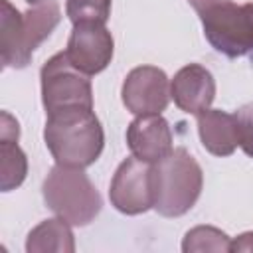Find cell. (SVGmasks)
Returning a JSON list of instances; mask_svg holds the SVG:
<instances>
[{"mask_svg":"<svg viewBox=\"0 0 253 253\" xmlns=\"http://www.w3.org/2000/svg\"><path fill=\"white\" fill-rule=\"evenodd\" d=\"M0 61L2 67H28L36 47L51 36L61 20L57 0H42L20 12L8 0H0Z\"/></svg>","mask_w":253,"mask_h":253,"instance_id":"cell-1","label":"cell"},{"mask_svg":"<svg viewBox=\"0 0 253 253\" xmlns=\"http://www.w3.org/2000/svg\"><path fill=\"white\" fill-rule=\"evenodd\" d=\"M43 140L55 164L87 168L101 156L105 132L93 109H67L47 115Z\"/></svg>","mask_w":253,"mask_h":253,"instance_id":"cell-2","label":"cell"},{"mask_svg":"<svg viewBox=\"0 0 253 253\" xmlns=\"http://www.w3.org/2000/svg\"><path fill=\"white\" fill-rule=\"evenodd\" d=\"M152 210L164 217H180L188 213L204 188V172L198 160L178 146L150 166Z\"/></svg>","mask_w":253,"mask_h":253,"instance_id":"cell-3","label":"cell"},{"mask_svg":"<svg viewBox=\"0 0 253 253\" xmlns=\"http://www.w3.org/2000/svg\"><path fill=\"white\" fill-rule=\"evenodd\" d=\"M198 12L210 45L229 59L253 53V2L188 0Z\"/></svg>","mask_w":253,"mask_h":253,"instance_id":"cell-4","label":"cell"},{"mask_svg":"<svg viewBox=\"0 0 253 253\" xmlns=\"http://www.w3.org/2000/svg\"><path fill=\"white\" fill-rule=\"evenodd\" d=\"M45 206L71 225H89L101 211L103 200L83 168L55 164L43 180Z\"/></svg>","mask_w":253,"mask_h":253,"instance_id":"cell-5","label":"cell"},{"mask_svg":"<svg viewBox=\"0 0 253 253\" xmlns=\"http://www.w3.org/2000/svg\"><path fill=\"white\" fill-rule=\"evenodd\" d=\"M42 103L45 115H53L67 109H93V87L89 75L79 71L59 51L51 55L40 71Z\"/></svg>","mask_w":253,"mask_h":253,"instance_id":"cell-6","label":"cell"},{"mask_svg":"<svg viewBox=\"0 0 253 253\" xmlns=\"http://www.w3.org/2000/svg\"><path fill=\"white\" fill-rule=\"evenodd\" d=\"M109 200L117 211L125 215H138L152 208V188H150V164L138 160L136 156L125 158L109 188Z\"/></svg>","mask_w":253,"mask_h":253,"instance_id":"cell-7","label":"cell"},{"mask_svg":"<svg viewBox=\"0 0 253 253\" xmlns=\"http://www.w3.org/2000/svg\"><path fill=\"white\" fill-rule=\"evenodd\" d=\"M121 97L132 115H160L170 101L168 77L160 67L138 65L126 73Z\"/></svg>","mask_w":253,"mask_h":253,"instance_id":"cell-8","label":"cell"},{"mask_svg":"<svg viewBox=\"0 0 253 253\" xmlns=\"http://www.w3.org/2000/svg\"><path fill=\"white\" fill-rule=\"evenodd\" d=\"M115 53L113 34L105 24H75L67 40V59L85 75H97L111 63Z\"/></svg>","mask_w":253,"mask_h":253,"instance_id":"cell-9","label":"cell"},{"mask_svg":"<svg viewBox=\"0 0 253 253\" xmlns=\"http://www.w3.org/2000/svg\"><path fill=\"white\" fill-rule=\"evenodd\" d=\"M170 97L174 99V105L188 113L198 115L215 99V79L210 69H206L200 63H188L182 69L176 71V75L170 81Z\"/></svg>","mask_w":253,"mask_h":253,"instance_id":"cell-10","label":"cell"},{"mask_svg":"<svg viewBox=\"0 0 253 253\" xmlns=\"http://www.w3.org/2000/svg\"><path fill=\"white\" fill-rule=\"evenodd\" d=\"M126 144L138 160L148 164L158 162L172 148V130L162 115H136L126 128Z\"/></svg>","mask_w":253,"mask_h":253,"instance_id":"cell-11","label":"cell"},{"mask_svg":"<svg viewBox=\"0 0 253 253\" xmlns=\"http://www.w3.org/2000/svg\"><path fill=\"white\" fill-rule=\"evenodd\" d=\"M196 117L202 146L213 156H231L239 146V128L235 115L221 109H206Z\"/></svg>","mask_w":253,"mask_h":253,"instance_id":"cell-12","label":"cell"},{"mask_svg":"<svg viewBox=\"0 0 253 253\" xmlns=\"http://www.w3.org/2000/svg\"><path fill=\"white\" fill-rule=\"evenodd\" d=\"M20 125L8 113L2 111L0 119V188L10 192L18 188L28 174V158L18 146Z\"/></svg>","mask_w":253,"mask_h":253,"instance_id":"cell-13","label":"cell"},{"mask_svg":"<svg viewBox=\"0 0 253 253\" xmlns=\"http://www.w3.org/2000/svg\"><path fill=\"white\" fill-rule=\"evenodd\" d=\"M26 251L28 253H73L75 251V239L71 231V223L63 217L43 219L38 223L26 239Z\"/></svg>","mask_w":253,"mask_h":253,"instance_id":"cell-14","label":"cell"},{"mask_svg":"<svg viewBox=\"0 0 253 253\" xmlns=\"http://www.w3.org/2000/svg\"><path fill=\"white\" fill-rule=\"evenodd\" d=\"M231 239L225 231L213 227V225H196L192 227L182 241V251L184 253H194V251H229Z\"/></svg>","mask_w":253,"mask_h":253,"instance_id":"cell-15","label":"cell"},{"mask_svg":"<svg viewBox=\"0 0 253 253\" xmlns=\"http://www.w3.org/2000/svg\"><path fill=\"white\" fill-rule=\"evenodd\" d=\"M65 14L71 24H107L111 0H67Z\"/></svg>","mask_w":253,"mask_h":253,"instance_id":"cell-16","label":"cell"},{"mask_svg":"<svg viewBox=\"0 0 253 253\" xmlns=\"http://www.w3.org/2000/svg\"><path fill=\"white\" fill-rule=\"evenodd\" d=\"M237 128H239V146L253 158V103H247L235 111Z\"/></svg>","mask_w":253,"mask_h":253,"instance_id":"cell-17","label":"cell"},{"mask_svg":"<svg viewBox=\"0 0 253 253\" xmlns=\"http://www.w3.org/2000/svg\"><path fill=\"white\" fill-rule=\"evenodd\" d=\"M229 251H253V231H245L231 239Z\"/></svg>","mask_w":253,"mask_h":253,"instance_id":"cell-18","label":"cell"},{"mask_svg":"<svg viewBox=\"0 0 253 253\" xmlns=\"http://www.w3.org/2000/svg\"><path fill=\"white\" fill-rule=\"evenodd\" d=\"M26 2H28V4H32V6H34V4H38V2H42V0H26Z\"/></svg>","mask_w":253,"mask_h":253,"instance_id":"cell-19","label":"cell"}]
</instances>
